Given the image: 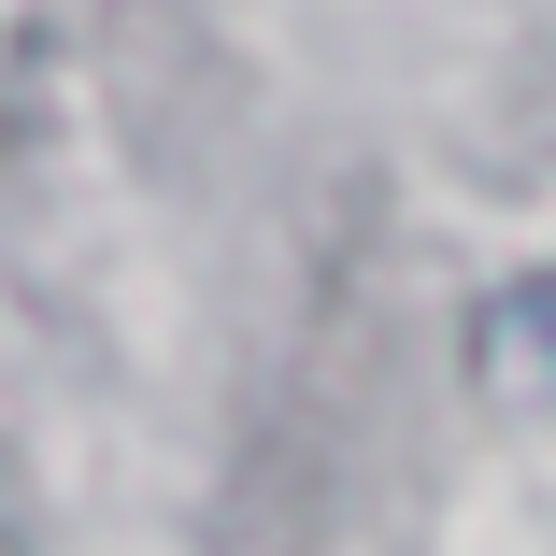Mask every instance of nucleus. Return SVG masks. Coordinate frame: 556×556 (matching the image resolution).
Segmentation results:
<instances>
[]
</instances>
